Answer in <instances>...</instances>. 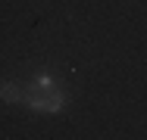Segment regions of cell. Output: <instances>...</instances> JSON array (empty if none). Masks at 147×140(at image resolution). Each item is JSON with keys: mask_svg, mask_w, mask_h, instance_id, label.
<instances>
[{"mask_svg": "<svg viewBox=\"0 0 147 140\" xmlns=\"http://www.w3.org/2000/svg\"><path fill=\"white\" fill-rule=\"evenodd\" d=\"M28 103H31V109H38V112H57L66 103V97L59 90H38V93L28 97Z\"/></svg>", "mask_w": 147, "mask_h": 140, "instance_id": "cell-1", "label": "cell"}, {"mask_svg": "<svg viewBox=\"0 0 147 140\" xmlns=\"http://www.w3.org/2000/svg\"><path fill=\"white\" fill-rule=\"evenodd\" d=\"M0 97H3L6 103H19V100H25V97H22V90H19L16 84H9V81L0 84Z\"/></svg>", "mask_w": 147, "mask_h": 140, "instance_id": "cell-2", "label": "cell"}]
</instances>
